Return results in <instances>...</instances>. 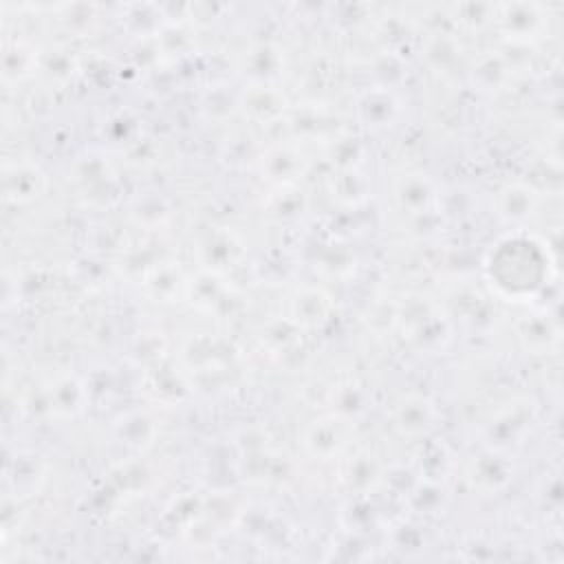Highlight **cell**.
<instances>
[{"label":"cell","mask_w":564,"mask_h":564,"mask_svg":"<svg viewBox=\"0 0 564 564\" xmlns=\"http://www.w3.org/2000/svg\"><path fill=\"white\" fill-rule=\"evenodd\" d=\"M494 253H498L507 262H513V267L494 262V260L487 262L489 280L502 293L516 300L531 297L546 280L549 256L542 251V245L533 242L531 238H520V236L507 238L500 245H496Z\"/></svg>","instance_id":"obj_1"},{"label":"cell","mask_w":564,"mask_h":564,"mask_svg":"<svg viewBox=\"0 0 564 564\" xmlns=\"http://www.w3.org/2000/svg\"><path fill=\"white\" fill-rule=\"evenodd\" d=\"M44 174L31 163H4V198L18 203L33 200L44 189Z\"/></svg>","instance_id":"obj_2"}]
</instances>
